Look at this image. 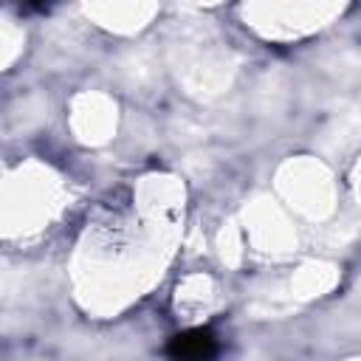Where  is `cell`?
Returning a JSON list of instances; mask_svg holds the SVG:
<instances>
[{"label":"cell","instance_id":"6da1fadb","mask_svg":"<svg viewBox=\"0 0 361 361\" xmlns=\"http://www.w3.org/2000/svg\"><path fill=\"white\" fill-rule=\"evenodd\" d=\"M214 350V336L209 330H189L183 336H175L169 344V355L175 358H206Z\"/></svg>","mask_w":361,"mask_h":361},{"label":"cell","instance_id":"7a4b0ae2","mask_svg":"<svg viewBox=\"0 0 361 361\" xmlns=\"http://www.w3.org/2000/svg\"><path fill=\"white\" fill-rule=\"evenodd\" d=\"M56 3H59V0H20V6H23L25 11H51Z\"/></svg>","mask_w":361,"mask_h":361}]
</instances>
